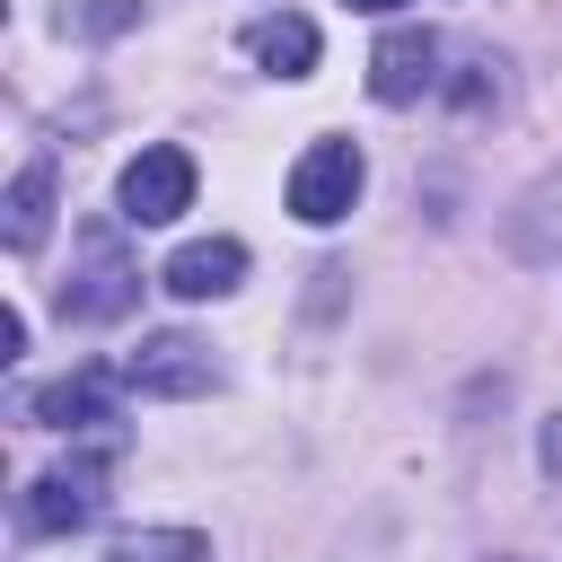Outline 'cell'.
I'll return each instance as SVG.
<instances>
[{"label": "cell", "mask_w": 562, "mask_h": 562, "mask_svg": "<svg viewBox=\"0 0 562 562\" xmlns=\"http://www.w3.org/2000/svg\"><path fill=\"white\" fill-rule=\"evenodd\" d=\"M140 299V263L123 255V228H79V272L61 281V316H79V325H114L123 307Z\"/></svg>", "instance_id": "1"}, {"label": "cell", "mask_w": 562, "mask_h": 562, "mask_svg": "<svg viewBox=\"0 0 562 562\" xmlns=\"http://www.w3.org/2000/svg\"><path fill=\"white\" fill-rule=\"evenodd\" d=\"M351 9H369V18H395V9H404V0H351Z\"/></svg>", "instance_id": "15"}, {"label": "cell", "mask_w": 562, "mask_h": 562, "mask_svg": "<svg viewBox=\"0 0 562 562\" xmlns=\"http://www.w3.org/2000/svg\"><path fill=\"white\" fill-rule=\"evenodd\" d=\"M97 509H105V448H97V457H70V465H53V474H35L26 501H18L26 536H70V527H88Z\"/></svg>", "instance_id": "3"}, {"label": "cell", "mask_w": 562, "mask_h": 562, "mask_svg": "<svg viewBox=\"0 0 562 562\" xmlns=\"http://www.w3.org/2000/svg\"><path fill=\"white\" fill-rule=\"evenodd\" d=\"M114 202H123V220H132V228H167L176 211H193V158H184L176 140H149V149L123 167Z\"/></svg>", "instance_id": "4"}, {"label": "cell", "mask_w": 562, "mask_h": 562, "mask_svg": "<svg viewBox=\"0 0 562 562\" xmlns=\"http://www.w3.org/2000/svg\"><path fill=\"white\" fill-rule=\"evenodd\" d=\"M9 220H0V237H9V255H35L44 246V228H53V167L35 158V167H18V184H9V202H0Z\"/></svg>", "instance_id": "11"}, {"label": "cell", "mask_w": 562, "mask_h": 562, "mask_svg": "<svg viewBox=\"0 0 562 562\" xmlns=\"http://www.w3.org/2000/svg\"><path fill=\"white\" fill-rule=\"evenodd\" d=\"M501 562H509V553H501Z\"/></svg>", "instance_id": "16"}, {"label": "cell", "mask_w": 562, "mask_h": 562, "mask_svg": "<svg viewBox=\"0 0 562 562\" xmlns=\"http://www.w3.org/2000/svg\"><path fill=\"white\" fill-rule=\"evenodd\" d=\"M105 562H211V536L202 527H132L105 544Z\"/></svg>", "instance_id": "12"}, {"label": "cell", "mask_w": 562, "mask_h": 562, "mask_svg": "<svg viewBox=\"0 0 562 562\" xmlns=\"http://www.w3.org/2000/svg\"><path fill=\"white\" fill-rule=\"evenodd\" d=\"M114 404H123V369H70V378H53V386H35V422L44 430H105L114 422Z\"/></svg>", "instance_id": "7"}, {"label": "cell", "mask_w": 562, "mask_h": 562, "mask_svg": "<svg viewBox=\"0 0 562 562\" xmlns=\"http://www.w3.org/2000/svg\"><path fill=\"white\" fill-rule=\"evenodd\" d=\"M360 184H369V158H360L351 140H307L299 167H290V211H299L307 228H334V220L360 202Z\"/></svg>", "instance_id": "2"}, {"label": "cell", "mask_w": 562, "mask_h": 562, "mask_svg": "<svg viewBox=\"0 0 562 562\" xmlns=\"http://www.w3.org/2000/svg\"><path fill=\"white\" fill-rule=\"evenodd\" d=\"M246 53H255L272 79H307L325 44H316V18H299V9H272V18H255V26H246Z\"/></svg>", "instance_id": "10"}, {"label": "cell", "mask_w": 562, "mask_h": 562, "mask_svg": "<svg viewBox=\"0 0 562 562\" xmlns=\"http://www.w3.org/2000/svg\"><path fill=\"white\" fill-rule=\"evenodd\" d=\"M18 351H26V316L9 307V316H0V360H18Z\"/></svg>", "instance_id": "13"}, {"label": "cell", "mask_w": 562, "mask_h": 562, "mask_svg": "<svg viewBox=\"0 0 562 562\" xmlns=\"http://www.w3.org/2000/svg\"><path fill=\"white\" fill-rule=\"evenodd\" d=\"M509 255H518V263H562V167L518 193V211H509Z\"/></svg>", "instance_id": "9"}, {"label": "cell", "mask_w": 562, "mask_h": 562, "mask_svg": "<svg viewBox=\"0 0 562 562\" xmlns=\"http://www.w3.org/2000/svg\"><path fill=\"white\" fill-rule=\"evenodd\" d=\"M544 465H553V474H562V413H553V422H544Z\"/></svg>", "instance_id": "14"}, {"label": "cell", "mask_w": 562, "mask_h": 562, "mask_svg": "<svg viewBox=\"0 0 562 562\" xmlns=\"http://www.w3.org/2000/svg\"><path fill=\"white\" fill-rule=\"evenodd\" d=\"M123 386H132V395H211V386H220V360H211V342H193V334H149V342L123 360Z\"/></svg>", "instance_id": "5"}, {"label": "cell", "mask_w": 562, "mask_h": 562, "mask_svg": "<svg viewBox=\"0 0 562 562\" xmlns=\"http://www.w3.org/2000/svg\"><path fill=\"white\" fill-rule=\"evenodd\" d=\"M430 88H439V35H430V26L378 35V53H369V97H378V105H413V97H430Z\"/></svg>", "instance_id": "6"}, {"label": "cell", "mask_w": 562, "mask_h": 562, "mask_svg": "<svg viewBox=\"0 0 562 562\" xmlns=\"http://www.w3.org/2000/svg\"><path fill=\"white\" fill-rule=\"evenodd\" d=\"M158 281H167L176 299H228V290L246 281V246H237V237H193V246L167 255Z\"/></svg>", "instance_id": "8"}]
</instances>
